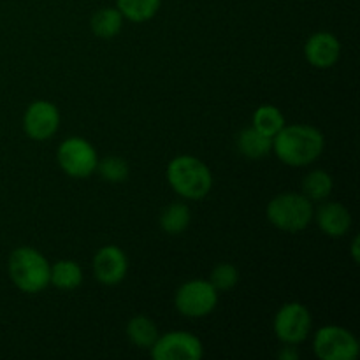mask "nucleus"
Instances as JSON below:
<instances>
[{
    "label": "nucleus",
    "instance_id": "f257e3e1",
    "mask_svg": "<svg viewBox=\"0 0 360 360\" xmlns=\"http://www.w3.org/2000/svg\"><path fill=\"white\" fill-rule=\"evenodd\" d=\"M326 141L322 132L311 125L283 127L273 137V151L283 164L302 167L322 155Z\"/></svg>",
    "mask_w": 360,
    "mask_h": 360
},
{
    "label": "nucleus",
    "instance_id": "4468645a",
    "mask_svg": "<svg viewBox=\"0 0 360 360\" xmlns=\"http://www.w3.org/2000/svg\"><path fill=\"white\" fill-rule=\"evenodd\" d=\"M238 150L246 158H262L273 150V137L264 136L257 129L250 127L239 132Z\"/></svg>",
    "mask_w": 360,
    "mask_h": 360
},
{
    "label": "nucleus",
    "instance_id": "5701e85b",
    "mask_svg": "<svg viewBox=\"0 0 360 360\" xmlns=\"http://www.w3.org/2000/svg\"><path fill=\"white\" fill-rule=\"evenodd\" d=\"M239 281V273L232 264H220L211 273L210 283L217 292H229L234 288Z\"/></svg>",
    "mask_w": 360,
    "mask_h": 360
},
{
    "label": "nucleus",
    "instance_id": "ddd939ff",
    "mask_svg": "<svg viewBox=\"0 0 360 360\" xmlns=\"http://www.w3.org/2000/svg\"><path fill=\"white\" fill-rule=\"evenodd\" d=\"M316 224L323 234L330 238H343L352 225L350 211L340 202H327L316 213Z\"/></svg>",
    "mask_w": 360,
    "mask_h": 360
},
{
    "label": "nucleus",
    "instance_id": "f8f14e48",
    "mask_svg": "<svg viewBox=\"0 0 360 360\" xmlns=\"http://www.w3.org/2000/svg\"><path fill=\"white\" fill-rule=\"evenodd\" d=\"M341 53V44L336 35L329 32H316L308 39L304 46L306 60L316 69H329L338 62Z\"/></svg>",
    "mask_w": 360,
    "mask_h": 360
},
{
    "label": "nucleus",
    "instance_id": "2eb2a0df",
    "mask_svg": "<svg viewBox=\"0 0 360 360\" xmlns=\"http://www.w3.org/2000/svg\"><path fill=\"white\" fill-rule=\"evenodd\" d=\"M81 281H83V271L74 260H58L49 273V283L60 290H74L79 287Z\"/></svg>",
    "mask_w": 360,
    "mask_h": 360
},
{
    "label": "nucleus",
    "instance_id": "f03ea898",
    "mask_svg": "<svg viewBox=\"0 0 360 360\" xmlns=\"http://www.w3.org/2000/svg\"><path fill=\"white\" fill-rule=\"evenodd\" d=\"M167 179L178 195L192 200L206 197L213 186V176L207 165L190 155L172 158L167 167Z\"/></svg>",
    "mask_w": 360,
    "mask_h": 360
},
{
    "label": "nucleus",
    "instance_id": "b1692460",
    "mask_svg": "<svg viewBox=\"0 0 360 360\" xmlns=\"http://www.w3.org/2000/svg\"><path fill=\"white\" fill-rule=\"evenodd\" d=\"M352 255H354L355 262H359V260H360V257H359V238H355L354 243H352Z\"/></svg>",
    "mask_w": 360,
    "mask_h": 360
},
{
    "label": "nucleus",
    "instance_id": "1a4fd4ad",
    "mask_svg": "<svg viewBox=\"0 0 360 360\" xmlns=\"http://www.w3.org/2000/svg\"><path fill=\"white\" fill-rule=\"evenodd\" d=\"M311 329V315L299 302L285 304L274 316V333L287 345H297L306 340Z\"/></svg>",
    "mask_w": 360,
    "mask_h": 360
},
{
    "label": "nucleus",
    "instance_id": "aec40b11",
    "mask_svg": "<svg viewBox=\"0 0 360 360\" xmlns=\"http://www.w3.org/2000/svg\"><path fill=\"white\" fill-rule=\"evenodd\" d=\"M116 4L122 16L136 23L151 20L160 7V0H116Z\"/></svg>",
    "mask_w": 360,
    "mask_h": 360
},
{
    "label": "nucleus",
    "instance_id": "9b49d317",
    "mask_svg": "<svg viewBox=\"0 0 360 360\" xmlns=\"http://www.w3.org/2000/svg\"><path fill=\"white\" fill-rule=\"evenodd\" d=\"M129 262L122 248L115 245L104 246L94 257V273L104 285H116L125 278Z\"/></svg>",
    "mask_w": 360,
    "mask_h": 360
},
{
    "label": "nucleus",
    "instance_id": "412c9836",
    "mask_svg": "<svg viewBox=\"0 0 360 360\" xmlns=\"http://www.w3.org/2000/svg\"><path fill=\"white\" fill-rule=\"evenodd\" d=\"M302 195L309 200H323L333 192V178L326 171H313L302 181Z\"/></svg>",
    "mask_w": 360,
    "mask_h": 360
},
{
    "label": "nucleus",
    "instance_id": "9d476101",
    "mask_svg": "<svg viewBox=\"0 0 360 360\" xmlns=\"http://www.w3.org/2000/svg\"><path fill=\"white\" fill-rule=\"evenodd\" d=\"M60 112L48 101H35L27 108L23 116V129L30 139L46 141L58 130Z\"/></svg>",
    "mask_w": 360,
    "mask_h": 360
},
{
    "label": "nucleus",
    "instance_id": "6e6552de",
    "mask_svg": "<svg viewBox=\"0 0 360 360\" xmlns=\"http://www.w3.org/2000/svg\"><path fill=\"white\" fill-rule=\"evenodd\" d=\"M155 360H199L202 357V343L199 338L183 330H174L158 336L151 347Z\"/></svg>",
    "mask_w": 360,
    "mask_h": 360
},
{
    "label": "nucleus",
    "instance_id": "20e7f679",
    "mask_svg": "<svg viewBox=\"0 0 360 360\" xmlns=\"http://www.w3.org/2000/svg\"><path fill=\"white\" fill-rule=\"evenodd\" d=\"M267 220L280 231L299 232L313 220V204L302 193H280L267 204Z\"/></svg>",
    "mask_w": 360,
    "mask_h": 360
},
{
    "label": "nucleus",
    "instance_id": "a211bd4d",
    "mask_svg": "<svg viewBox=\"0 0 360 360\" xmlns=\"http://www.w3.org/2000/svg\"><path fill=\"white\" fill-rule=\"evenodd\" d=\"M91 30L97 37L101 39H112L115 35H118V32L122 30L123 25V16L118 9H112V7H104V9L97 11L94 14L90 21Z\"/></svg>",
    "mask_w": 360,
    "mask_h": 360
},
{
    "label": "nucleus",
    "instance_id": "4be33fe9",
    "mask_svg": "<svg viewBox=\"0 0 360 360\" xmlns=\"http://www.w3.org/2000/svg\"><path fill=\"white\" fill-rule=\"evenodd\" d=\"M98 172L105 181L122 183L129 178V165L120 157H108L97 164Z\"/></svg>",
    "mask_w": 360,
    "mask_h": 360
},
{
    "label": "nucleus",
    "instance_id": "0eeeda50",
    "mask_svg": "<svg viewBox=\"0 0 360 360\" xmlns=\"http://www.w3.org/2000/svg\"><path fill=\"white\" fill-rule=\"evenodd\" d=\"M58 164L72 178H88L97 169L98 158L88 141L69 137L58 148Z\"/></svg>",
    "mask_w": 360,
    "mask_h": 360
},
{
    "label": "nucleus",
    "instance_id": "6ab92c4d",
    "mask_svg": "<svg viewBox=\"0 0 360 360\" xmlns=\"http://www.w3.org/2000/svg\"><path fill=\"white\" fill-rule=\"evenodd\" d=\"M285 127V118L281 111L274 105L264 104L253 112V129L267 137H274Z\"/></svg>",
    "mask_w": 360,
    "mask_h": 360
},
{
    "label": "nucleus",
    "instance_id": "dca6fc26",
    "mask_svg": "<svg viewBox=\"0 0 360 360\" xmlns=\"http://www.w3.org/2000/svg\"><path fill=\"white\" fill-rule=\"evenodd\" d=\"M127 336H129L132 345L144 348V350H150L155 341L158 340V330L157 326L151 322V319L144 315H137L127 326Z\"/></svg>",
    "mask_w": 360,
    "mask_h": 360
},
{
    "label": "nucleus",
    "instance_id": "7ed1b4c3",
    "mask_svg": "<svg viewBox=\"0 0 360 360\" xmlns=\"http://www.w3.org/2000/svg\"><path fill=\"white\" fill-rule=\"evenodd\" d=\"M51 266L30 246L16 248L9 257V276L25 294H39L49 285Z\"/></svg>",
    "mask_w": 360,
    "mask_h": 360
},
{
    "label": "nucleus",
    "instance_id": "393cba45",
    "mask_svg": "<svg viewBox=\"0 0 360 360\" xmlns=\"http://www.w3.org/2000/svg\"><path fill=\"white\" fill-rule=\"evenodd\" d=\"M280 357L283 359V360H288V359H297V354H295V352H288V347H287V350L281 352Z\"/></svg>",
    "mask_w": 360,
    "mask_h": 360
},
{
    "label": "nucleus",
    "instance_id": "f3484780",
    "mask_svg": "<svg viewBox=\"0 0 360 360\" xmlns=\"http://www.w3.org/2000/svg\"><path fill=\"white\" fill-rule=\"evenodd\" d=\"M190 210L186 204L183 202H172L164 210L160 217V227L165 234L169 236H178L188 229L190 225Z\"/></svg>",
    "mask_w": 360,
    "mask_h": 360
},
{
    "label": "nucleus",
    "instance_id": "423d86ee",
    "mask_svg": "<svg viewBox=\"0 0 360 360\" xmlns=\"http://www.w3.org/2000/svg\"><path fill=\"white\" fill-rule=\"evenodd\" d=\"M217 302L218 292L206 280H192L181 285L174 297L176 309L188 319H200V316L210 315L217 308Z\"/></svg>",
    "mask_w": 360,
    "mask_h": 360
},
{
    "label": "nucleus",
    "instance_id": "39448f33",
    "mask_svg": "<svg viewBox=\"0 0 360 360\" xmlns=\"http://www.w3.org/2000/svg\"><path fill=\"white\" fill-rule=\"evenodd\" d=\"M313 350L322 360H355L360 354V345L345 327L327 326L315 334Z\"/></svg>",
    "mask_w": 360,
    "mask_h": 360
}]
</instances>
